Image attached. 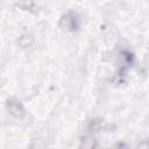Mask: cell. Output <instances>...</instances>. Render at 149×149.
Wrapping results in <instances>:
<instances>
[{"instance_id":"6da1fadb","label":"cell","mask_w":149,"mask_h":149,"mask_svg":"<svg viewBox=\"0 0 149 149\" xmlns=\"http://www.w3.org/2000/svg\"><path fill=\"white\" fill-rule=\"evenodd\" d=\"M61 27L64 29V30H68V31H72V30H76L79 28L80 26V17L78 14L73 13V12H69L66 13L62 19H61Z\"/></svg>"},{"instance_id":"7a4b0ae2","label":"cell","mask_w":149,"mask_h":149,"mask_svg":"<svg viewBox=\"0 0 149 149\" xmlns=\"http://www.w3.org/2000/svg\"><path fill=\"white\" fill-rule=\"evenodd\" d=\"M8 111L10 112V114H13L14 116H17V118H21L23 114H24V108L23 106L19 102V101H15V100H9L8 104Z\"/></svg>"},{"instance_id":"3957f363","label":"cell","mask_w":149,"mask_h":149,"mask_svg":"<svg viewBox=\"0 0 149 149\" xmlns=\"http://www.w3.org/2000/svg\"><path fill=\"white\" fill-rule=\"evenodd\" d=\"M19 5L23 9H30L34 6V2L33 0H19Z\"/></svg>"}]
</instances>
